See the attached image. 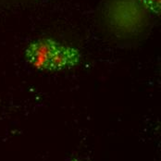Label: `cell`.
I'll return each instance as SVG.
<instances>
[{
    "label": "cell",
    "mask_w": 161,
    "mask_h": 161,
    "mask_svg": "<svg viewBox=\"0 0 161 161\" xmlns=\"http://www.w3.org/2000/svg\"><path fill=\"white\" fill-rule=\"evenodd\" d=\"M145 3V7L147 8H149L151 11L155 12V13H158L159 12V8H160V0H143Z\"/></svg>",
    "instance_id": "cell-2"
},
{
    "label": "cell",
    "mask_w": 161,
    "mask_h": 161,
    "mask_svg": "<svg viewBox=\"0 0 161 161\" xmlns=\"http://www.w3.org/2000/svg\"><path fill=\"white\" fill-rule=\"evenodd\" d=\"M25 58L38 70L56 72L77 66L80 53L73 47L51 38H42L29 44L25 49Z\"/></svg>",
    "instance_id": "cell-1"
},
{
    "label": "cell",
    "mask_w": 161,
    "mask_h": 161,
    "mask_svg": "<svg viewBox=\"0 0 161 161\" xmlns=\"http://www.w3.org/2000/svg\"><path fill=\"white\" fill-rule=\"evenodd\" d=\"M70 161H80L79 159H77V158H73V159H71Z\"/></svg>",
    "instance_id": "cell-3"
}]
</instances>
